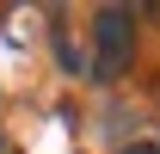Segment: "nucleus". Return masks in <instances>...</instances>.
I'll return each instance as SVG.
<instances>
[{"label":"nucleus","instance_id":"1","mask_svg":"<svg viewBox=\"0 0 160 154\" xmlns=\"http://www.w3.org/2000/svg\"><path fill=\"white\" fill-rule=\"evenodd\" d=\"M92 43H99L92 74L117 80L123 68H129V49H136V13H129V6H99V13H92Z\"/></svg>","mask_w":160,"mask_h":154},{"label":"nucleus","instance_id":"2","mask_svg":"<svg viewBox=\"0 0 160 154\" xmlns=\"http://www.w3.org/2000/svg\"><path fill=\"white\" fill-rule=\"evenodd\" d=\"M123 154H160V148H148V142H136V148H123Z\"/></svg>","mask_w":160,"mask_h":154}]
</instances>
